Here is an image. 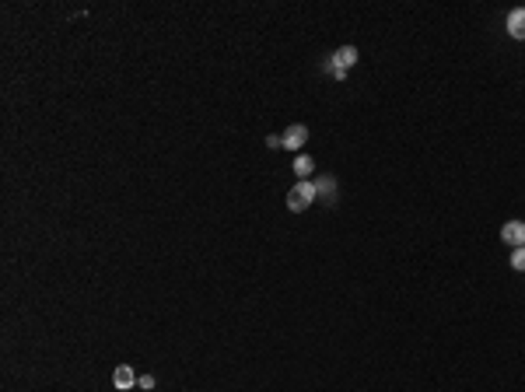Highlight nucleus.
Instances as JSON below:
<instances>
[{
	"instance_id": "obj_1",
	"label": "nucleus",
	"mask_w": 525,
	"mask_h": 392,
	"mask_svg": "<svg viewBox=\"0 0 525 392\" xmlns=\"http://www.w3.org/2000/svg\"><path fill=\"white\" fill-rule=\"evenodd\" d=\"M316 200H319V193H316V182H312V179H298V182L288 189V210H295V214L309 210Z\"/></svg>"
},
{
	"instance_id": "obj_2",
	"label": "nucleus",
	"mask_w": 525,
	"mask_h": 392,
	"mask_svg": "<svg viewBox=\"0 0 525 392\" xmlns=\"http://www.w3.org/2000/svg\"><path fill=\"white\" fill-rule=\"evenodd\" d=\"M281 137H284V147H288V151L302 154V147H305V140H309V126H305V123H295V126H288Z\"/></svg>"
},
{
	"instance_id": "obj_3",
	"label": "nucleus",
	"mask_w": 525,
	"mask_h": 392,
	"mask_svg": "<svg viewBox=\"0 0 525 392\" xmlns=\"http://www.w3.org/2000/svg\"><path fill=\"white\" fill-rule=\"evenodd\" d=\"M501 242L511 245V249L525 245V221H508V224L501 228Z\"/></svg>"
},
{
	"instance_id": "obj_4",
	"label": "nucleus",
	"mask_w": 525,
	"mask_h": 392,
	"mask_svg": "<svg viewBox=\"0 0 525 392\" xmlns=\"http://www.w3.org/2000/svg\"><path fill=\"white\" fill-rule=\"evenodd\" d=\"M504 29H508L511 39H522V43H525V8H515V11L508 15Z\"/></svg>"
},
{
	"instance_id": "obj_5",
	"label": "nucleus",
	"mask_w": 525,
	"mask_h": 392,
	"mask_svg": "<svg viewBox=\"0 0 525 392\" xmlns=\"http://www.w3.org/2000/svg\"><path fill=\"white\" fill-rule=\"evenodd\" d=\"M330 64L340 67V71H350V67L357 64V50H354V46H340V50L330 57Z\"/></svg>"
},
{
	"instance_id": "obj_6",
	"label": "nucleus",
	"mask_w": 525,
	"mask_h": 392,
	"mask_svg": "<svg viewBox=\"0 0 525 392\" xmlns=\"http://www.w3.org/2000/svg\"><path fill=\"white\" fill-rule=\"evenodd\" d=\"M316 182V193H319V200H337V179L333 175H319V179H312Z\"/></svg>"
},
{
	"instance_id": "obj_7",
	"label": "nucleus",
	"mask_w": 525,
	"mask_h": 392,
	"mask_svg": "<svg viewBox=\"0 0 525 392\" xmlns=\"http://www.w3.org/2000/svg\"><path fill=\"white\" fill-rule=\"evenodd\" d=\"M112 385H116V389H133V385H137L133 368H130V364H119V368L112 371Z\"/></svg>"
},
{
	"instance_id": "obj_8",
	"label": "nucleus",
	"mask_w": 525,
	"mask_h": 392,
	"mask_svg": "<svg viewBox=\"0 0 525 392\" xmlns=\"http://www.w3.org/2000/svg\"><path fill=\"white\" fill-rule=\"evenodd\" d=\"M291 168H295V175H298V179H312V172H316V161H312L309 154H298Z\"/></svg>"
},
{
	"instance_id": "obj_9",
	"label": "nucleus",
	"mask_w": 525,
	"mask_h": 392,
	"mask_svg": "<svg viewBox=\"0 0 525 392\" xmlns=\"http://www.w3.org/2000/svg\"><path fill=\"white\" fill-rule=\"evenodd\" d=\"M511 270H518V273H525V245H518V249L511 252Z\"/></svg>"
},
{
	"instance_id": "obj_10",
	"label": "nucleus",
	"mask_w": 525,
	"mask_h": 392,
	"mask_svg": "<svg viewBox=\"0 0 525 392\" xmlns=\"http://www.w3.org/2000/svg\"><path fill=\"white\" fill-rule=\"evenodd\" d=\"M267 147H270V151H277V147H284V137H277V133H270V137H267Z\"/></svg>"
},
{
	"instance_id": "obj_11",
	"label": "nucleus",
	"mask_w": 525,
	"mask_h": 392,
	"mask_svg": "<svg viewBox=\"0 0 525 392\" xmlns=\"http://www.w3.org/2000/svg\"><path fill=\"white\" fill-rule=\"evenodd\" d=\"M137 385H140V389H154V375H140Z\"/></svg>"
}]
</instances>
